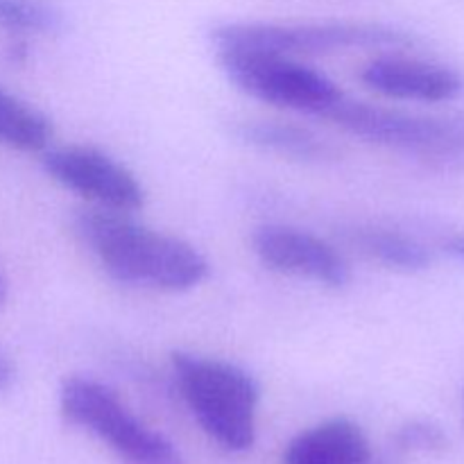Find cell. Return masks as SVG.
Here are the masks:
<instances>
[{"label": "cell", "mask_w": 464, "mask_h": 464, "mask_svg": "<svg viewBox=\"0 0 464 464\" xmlns=\"http://www.w3.org/2000/svg\"><path fill=\"white\" fill-rule=\"evenodd\" d=\"M72 234L113 281L157 293H188L204 284L208 261L195 245L152 229L134 213L84 207L72 216Z\"/></svg>", "instance_id": "cell-1"}, {"label": "cell", "mask_w": 464, "mask_h": 464, "mask_svg": "<svg viewBox=\"0 0 464 464\" xmlns=\"http://www.w3.org/2000/svg\"><path fill=\"white\" fill-rule=\"evenodd\" d=\"M172 374L204 433L227 451H247L256 440L261 388L240 365L193 352H172Z\"/></svg>", "instance_id": "cell-2"}, {"label": "cell", "mask_w": 464, "mask_h": 464, "mask_svg": "<svg viewBox=\"0 0 464 464\" xmlns=\"http://www.w3.org/2000/svg\"><path fill=\"white\" fill-rule=\"evenodd\" d=\"M320 118L349 136L433 168H464V113L433 116L343 95Z\"/></svg>", "instance_id": "cell-3"}, {"label": "cell", "mask_w": 464, "mask_h": 464, "mask_svg": "<svg viewBox=\"0 0 464 464\" xmlns=\"http://www.w3.org/2000/svg\"><path fill=\"white\" fill-rule=\"evenodd\" d=\"M216 54L267 53L284 57H320L349 50H403L415 45V36L399 27L365 21L222 23L211 32Z\"/></svg>", "instance_id": "cell-4"}, {"label": "cell", "mask_w": 464, "mask_h": 464, "mask_svg": "<svg viewBox=\"0 0 464 464\" xmlns=\"http://www.w3.org/2000/svg\"><path fill=\"white\" fill-rule=\"evenodd\" d=\"M59 411L68 424L95 435L125 464H184L179 449L145 426L102 381L68 376L59 390Z\"/></svg>", "instance_id": "cell-5"}, {"label": "cell", "mask_w": 464, "mask_h": 464, "mask_svg": "<svg viewBox=\"0 0 464 464\" xmlns=\"http://www.w3.org/2000/svg\"><path fill=\"white\" fill-rule=\"evenodd\" d=\"M216 57L236 89L272 107L320 118L344 95L329 75L295 57L267 53H222Z\"/></svg>", "instance_id": "cell-6"}, {"label": "cell", "mask_w": 464, "mask_h": 464, "mask_svg": "<svg viewBox=\"0 0 464 464\" xmlns=\"http://www.w3.org/2000/svg\"><path fill=\"white\" fill-rule=\"evenodd\" d=\"M41 166L54 184L80 195L89 207L125 213H136L145 207V188L139 177L125 163L98 148H48L41 152Z\"/></svg>", "instance_id": "cell-7"}, {"label": "cell", "mask_w": 464, "mask_h": 464, "mask_svg": "<svg viewBox=\"0 0 464 464\" xmlns=\"http://www.w3.org/2000/svg\"><path fill=\"white\" fill-rule=\"evenodd\" d=\"M252 252L267 270L306 279L324 288H344L352 281V266L335 245L311 231L288 225L258 227Z\"/></svg>", "instance_id": "cell-8"}, {"label": "cell", "mask_w": 464, "mask_h": 464, "mask_svg": "<svg viewBox=\"0 0 464 464\" xmlns=\"http://www.w3.org/2000/svg\"><path fill=\"white\" fill-rule=\"evenodd\" d=\"M361 82L374 93L401 102L442 104L464 91L460 72L444 63L385 53L361 68Z\"/></svg>", "instance_id": "cell-9"}, {"label": "cell", "mask_w": 464, "mask_h": 464, "mask_svg": "<svg viewBox=\"0 0 464 464\" xmlns=\"http://www.w3.org/2000/svg\"><path fill=\"white\" fill-rule=\"evenodd\" d=\"M372 449L365 430L347 417L320 421L290 440L284 464H370Z\"/></svg>", "instance_id": "cell-10"}, {"label": "cell", "mask_w": 464, "mask_h": 464, "mask_svg": "<svg viewBox=\"0 0 464 464\" xmlns=\"http://www.w3.org/2000/svg\"><path fill=\"white\" fill-rule=\"evenodd\" d=\"M234 136L256 152L272 154L297 163H324L334 159V148L308 127L285 121H243L234 127Z\"/></svg>", "instance_id": "cell-11"}, {"label": "cell", "mask_w": 464, "mask_h": 464, "mask_svg": "<svg viewBox=\"0 0 464 464\" xmlns=\"http://www.w3.org/2000/svg\"><path fill=\"white\" fill-rule=\"evenodd\" d=\"M347 245L376 266L417 275L433 266V252L415 236L383 225H353L343 231Z\"/></svg>", "instance_id": "cell-12"}, {"label": "cell", "mask_w": 464, "mask_h": 464, "mask_svg": "<svg viewBox=\"0 0 464 464\" xmlns=\"http://www.w3.org/2000/svg\"><path fill=\"white\" fill-rule=\"evenodd\" d=\"M54 127L41 109L0 86V145L16 152H44L50 148Z\"/></svg>", "instance_id": "cell-13"}, {"label": "cell", "mask_w": 464, "mask_h": 464, "mask_svg": "<svg viewBox=\"0 0 464 464\" xmlns=\"http://www.w3.org/2000/svg\"><path fill=\"white\" fill-rule=\"evenodd\" d=\"M0 27L16 39L62 32L63 14L50 0H0Z\"/></svg>", "instance_id": "cell-14"}, {"label": "cell", "mask_w": 464, "mask_h": 464, "mask_svg": "<svg viewBox=\"0 0 464 464\" xmlns=\"http://www.w3.org/2000/svg\"><path fill=\"white\" fill-rule=\"evenodd\" d=\"M397 447L401 451L440 453L449 447V438L435 421L412 420L397 430Z\"/></svg>", "instance_id": "cell-15"}, {"label": "cell", "mask_w": 464, "mask_h": 464, "mask_svg": "<svg viewBox=\"0 0 464 464\" xmlns=\"http://www.w3.org/2000/svg\"><path fill=\"white\" fill-rule=\"evenodd\" d=\"M442 252L464 266V231H456L442 243Z\"/></svg>", "instance_id": "cell-16"}, {"label": "cell", "mask_w": 464, "mask_h": 464, "mask_svg": "<svg viewBox=\"0 0 464 464\" xmlns=\"http://www.w3.org/2000/svg\"><path fill=\"white\" fill-rule=\"evenodd\" d=\"M16 381V365L5 352H0V394L7 392Z\"/></svg>", "instance_id": "cell-17"}, {"label": "cell", "mask_w": 464, "mask_h": 464, "mask_svg": "<svg viewBox=\"0 0 464 464\" xmlns=\"http://www.w3.org/2000/svg\"><path fill=\"white\" fill-rule=\"evenodd\" d=\"M7 295H9V284H7V276H5L3 267H0V311L5 308L7 304Z\"/></svg>", "instance_id": "cell-18"}, {"label": "cell", "mask_w": 464, "mask_h": 464, "mask_svg": "<svg viewBox=\"0 0 464 464\" xmlns=\"http://www.w3.org/2000/svg\"><path fill=\"white\" fill-rule=\"evenodd\" d=\"M462 411H464V390H462Z\"/></svg>", "instance_id": "cell-19"}]
</instances>
